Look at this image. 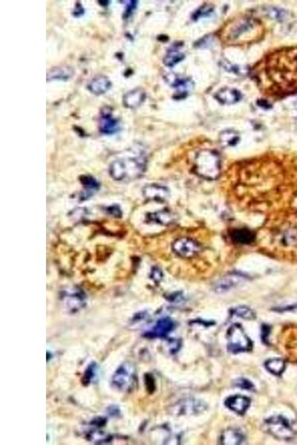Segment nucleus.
Here are the masks:
<instances>
[{
    "label": "nucleus",
    "instance_id": "nucleus-4",
    "mask_svg": "<svg viewBox=\"0 0 297 445\" xmlns=\"http://www.w3.org/2000/svg\"><path fill=\"white\" fill-rule=\"evenodd\" d=\"M195 169L201 177L208 180H215L221 173V161L216 152L202 150L198 152L195 159Z\"/></svg>",
    "mask_w": 297,
    "mask_h": 445
},
{
    "label": "nucleus",
    "instance_id": "nucleus-6",
    "mask_svg": "<svg viewBox=\"0 0 297 445\" xmlns=\"http://www.w3.org/2000/svg\"><path fill=\"white\" fill-rule=\"evenodd\" d=\"M266 424L269 433L277 439L289 440L295 436V430L289 421L284 417H272L266 421Z\"/></svg>",
    "mask_w": 297,
    "mask_h": 445
},
{
    "label": "nucleus",
    "instance_id": "nucleus-10",
    "mask_svg": "<svg viewBox=\"0 0 297 445\" xmlns=\"http://www.w3.org/2000/svg\"><path fill=\"white\" fill-rule=\"evenodd\" d=\"M245 280V277L238 273H233L220 279L215 284L214 289L217 292H224L235 287Z\"/></svg>",
    "mask_w": 297,
    "mask_h": 445
},
{
    "label": "nucleus",
    "instance_id": "nucleus-32",
    "mask_svg": "<svg viewBox=\"0 0 297 445\" xmlns=\"http://www.w3.org/2000/svg\"><path fill=\"white\" fill-rule=\"evenodd\" d=\"M98 2L99 3H100V5H102V6L106 7L107 6V5H109V2H109V1H106H106H99Z\"/></svg>",
    "mask_w": 297,
    "mask_h": 445
},
{
    "label": "nucleus",
    "instance_id": "nucleus-29",
    "mask_svg": "<svg viewBox=\"0 0 297 445\" xmlns=\"http://www.w3.org/2000/svg\"><path fill=\"white\" fill-rule=\"evenodd\" d=\"M235 385H237L238 388H242V389H250L251 388H253V385H252L251 382H249V381L246 380V379H240L236 381Z\"/></svg>",
    "mask_w": 297,
    "mask_h": 445
},
{
    "label": "nucleus",
    "instance_id": "nucleus-7",
    "mask_svg": "<svg viewBox=\"0 0 297 445\" xmlns=\"http://www.w3.org/2000/svg\"><path fill=\"white\" fill-rule=\"evenodd\" d=\"M173 249L180 257H191L199 251V247L193 240L182 238L173 243Z\"/></svg>",
    "mask_w": 297,
    "mask_h": 445
},
{
    "label": "nucleus",
    "instance_id": "nucleus-27",
    "mask_svg": "<svg viewBox=\"0 0 297 445\" xmlns=\"http://www.w3.org/2000/svg\"><path fill=\"white\" fill-rule=\"evenodd\" d=\"M129 3L126 4V8H125L124 14H123V18L128 19L132 14L138 6V1H129Z\"/></svg>",
    "mask_w": 297,
    "mask_h": 445
},
{
    "label": "nucleus",
    "instance_id": "nucleus-5",
    "mask_svg": "<svg viewBox=\"0 0 297 445\" xmlns=\"http://www.w3.org/2000/svg\"><path fill=\"white\" fill-rule=\"evenodd\" d=\"M228 350L233 353L250 351L252 342L238 324H234L228 332Z\"/></svg>",
    "mask_w": 297,
    "mask_h": 445
},
{
    "label": "nucleus",
    "instance_id": "nucleus-9",
    "mask_svg": "<svg viewBox=\"0 0 297 445\" xmlns=\"http://www.w3.org/2000/svg\"><path fill=\"white\" fill-rule=\"evenodd\" d=\"M143 195L148 200L163 202L167 200L170 192L165 187L158 184L148 185L143 190Z\"/></svg>",
    "mask_w": 297,
    "mask_h": 445
},
{
    "label": "nucleus",
    "instance_id": "nucleus-14",
    "mask_svg": "<svg viewBox=\"0 0 297 445\" xmlns=\"http://www.w3.org/2000/svg\"><path fill=\"white\" fill-rule=\"evenodd\" d=\"M111 82L109 78L105 76L94 78L88 85V89L95 95L106 93L111 88Z\"/></svg>",
    "mask_w": 297,
    "mask_h": 445
},
{
    "label": "nucleus",
    "instance_id": "nucleus-20",
    "mask_svg": "<svg viewBox=\"0 0 297 445\" xmlns=\"http://www.w3.org/2000/svg\"><path fill=\"white\" fill-rule=\"evenodd\" d=\"M239 139L238 133L232 130L225 131L219 137L220 142L224 146H234L239 142Z\"/></svg>",
    "mask_w": 297,
    "mask_h": 445
},
{
    "label": "nucleus",
    "instance_id": "nucleus-24",
    "mask_svg": "<svg viewBox=\"0 0 297 445\" xmlns=\"http://www.w3.org/2000/svg\"><path fill=\"white\" fill-rule=\"evenodd\" d=\"M173 87L178 90V92L184 93L187 92L189 89L192 88V82L189 80L180 79V78H176L172 84Z\"/></svg>",
    "mask_w": 297,
    "mask_h": 445
},
{
    "label": "nucleus",
    "instance_id": "nucleus-12",
    "mask_svg": "<svg viewBox=\"0 0 297 445\" xmlns=\"http://www.w3.org/2000/svg\"><path fill=\"white\" fill-rule=\"evenodd\" d=\"M146 98V93L141 88L129 91L123 96V105L129 109H135L141 106Z\"/></svg>",
    "mask_w": 297,
    "mask_h": 445
},
{
    "label": "nucleus",
    "instance_id": "nucleus-30",
    "mask_svg": "<svg viewBox=\"0 0 297 445\" xmlns=\"http://www.w3.org/2000/svg\"><path fill=\"white\" fill-rule=\"evenodd\" d=\"M162 277L163 274L161 270L158 269V267H154V268L152 269V271H151V278H152L155 281L158 282L162 279Z\"/></svg>",
    "mask_w": 297,
    "mask_h": 445
},
{
    "label": "nucleus",
    "instance_id": "nucleus-23",
    "mask_svg": "<svg viewBox=\"0 0 297 445\" xmlns=\"http://www.w3.org/2000/svg\"><path fill=\"white\" fill-rule=\"evenodd\" d=\"M266 366L267 370L276 376H280L285 369V363L282 359H270L267 361Z\"/></svg>",
    "mask_w": 297,
    "mask_h": 445
},
{
    "label": "nucleus",
    "instance_id": "nucleus-28",
    "mask_svg": "<svg viewBox=\"0 0 297 445\" xmlns=\"http://www.w3.org/2000/svg\"><path fill=\"white\" fill-rule=\"evenodd\" d=\"M106 212L112 216L115 217V218H121L122 215H123L120 206L117 204L111 205V206H108L106 208Z\"/></svg>",
    "mask_w": 297,
    "mask_h": 445
},
{
    "label": "nucleus",
    "instance_id": "nucleus-3",
    "mask_svg": "<svg viewBox=\"0 0 297 445\" xmlns=\"http://www.w3.org/2000/svg\"><path fill=\"white\" fill-rule=\"evenodd\" d=\"M146 165L147 161L144 155L119 159L112 163L109 167V174L118 181L133 180L144 174Z\"/></svg>",
    "mask_w": 297,
    "mask_h": 445
},
{
    "label": "nucleus",
    "instance_id": "nucleus-2",
    "mask_svg": "<svg viewBox=\"0 0 297 445\" xmlns=\"http://www.w3.org/2000/svg\"><path fill=\"white\" fill-rule=\"evenodd\" d=\"M228 43L242 44L256 40L262 33V26L252 18H240L230 23L223 32Z\"/></svg>",
    "mask_w": 297,
    "mask_h": 445
},
{
    "label": "nucleus",
    "instance_id": "nucleus-16",
    "mask_svg": "<svg viewBox=\"0 0 297 445\" xmlns=\"http://www.w3.org/2000/svg\"><path fill=\"white\" fill-rule=\"evenodd\" d=\"M174 324L170 318H163L157 323L156 326L154 327L152 333L149 334V336L155 338H164L172 331Z\"/></svg>",
    "mask_w": 297,
    "mask_h": 445
},
{
    "label": "nucleus",
    "instance_id": "nucleus-22",
    "mask_svg": "<svg viewBox=\"0 0 297 445\" xmlns=\"http://www.w3.org/2000/svg\"><path fill=\"white\" fill-rule=\"evenodd\" d=\"M233 238L237 243L247 244L251 243L254 239V235L248 229H237L233 232Z\"/></svg>",
    "mask_w": 297,
    "mask_h": 445
},
{
    "label": "nucleus",
    "instance_id": "nucleus-18",
    "mask_svg": "<svg viewBox=\"0 0 297 445\" xmlns=\"http://www.w3.org/2000/svg\"><path fill=\"white\" fill-rule=\"evenodd\" d=\"M149 222H155L158 224L169 225L175 221V216L172 212L167 210L151 213L147 217Z\"/></svg>",
    "mask_w": 297,
    "mask_h": 445
},
{
    "label": "nucleus",
    "instance_id": "nucleus-31",
    "mask_svg": "<svg viewBox=\"0 0 297 445\" xmlns=\"http://www.w3.org/2000/svg\"><path fill=\"white\" fill-rule=\"evenodd\" d=\"M84 13H85V11H84V7L82 6V5L80 2H77L76 6H75L72 12L73 16L75 17H81V16L84 15Z\"/></svg>",
    "mask_w": 297,
    "mask_h": 445
},
{
    "label": "nucleus",
    "instance_id": "nucleus-26",
    "mask_svg": "<svg viewBox=\"0 0 297 445\" xmlns=\"http://www.w3.org/2000/svg\"><path fill=\"white\" fill-rule=\"evenodd\" d=\"M129 373H127L126 369H119L118 371L117 374L115 376V384L118 385L119 388H122V387H126V384H127L128 379H129Z\"/></svg>",
    "mask_w": 297,
    "mask_h": 445
},
{
    "label": "nucleus",
    "instance_id": "nucleus-1",
    "mask_svg": "<svg viewBox=\"0 0 297 445\" xmlns=\"http://www.w3.org/2000/svg\"><path fill=\"white\" fill-rule=\"evenodd\" d=\"M266 69L281 92L297 91V49L278 52L270 58Z\"/></svg>",
    "mask_w": 297,
    "mask_h": 445
},
{
    "label": "nucleus",
    "instance_id": "nucleus-17",
    "mask_svg": "<svg viewBox=\"0 0 297 445\" xmlns=\"http://www.w3.org/2000/svg\"><path fill=\"white\" fill-rule=\"evenodd\" d=\"M244 441V436L241 432L235 429L225 430L221 436V443L225 445H240Z\"/></svg>",
    "mask_w": 297,
    "mask_h": 445
},
{
    "label": "nucleus",
    "instance_id": "nucleus-21",
    "mask_svg": "<svg viewBox=\"0 0 297 445\" xmlns=\"http://www.w3.org/2000/svg\"><path fill=\"white\" fill-rule=\"evenodd\" d=\"M183 54L178 52V49H172L167 52V55L164 56V64L166 66L173 67L183 60Z\"/></svg>",
    "mask_w": 297,
    "mask_h": 445
},
{
    "label": "nucleus",
    "instance_id": "nucleus-25",
    "mask_svg": "<svg viewBox=\"0 0 297 445\" xmlns=\"http://www.w3.org/2000/svg\"><path fill=\"white\" fill-rule=\"evenodd\" d=\"M234 315L244 319L252 320L255 318V314L250 308L247 306H238L234 309Z\"/></svg>",
    "mask_w": 297,
    "mask_h": 445
},
{
    "label": "nucleus",
    "instance_id": "nucleus-15",
    "mask_svg": "<svg viewBox=\"0 0 297 445\" xmlns=\"http://www.w3.org/2000/svg\"><path fill=\"white\" fill-rule=\"evenodd\" d=\"M215 99L222 104H234L241 100L239 91L232 88H224L215 94Z\"/></svg>",
    "mask_w": 297,
    "mask_h": 445
},
{
    "label": "nucleus",
    "instance_id": "nucleus-19",
    "mask_svg": "<svg viewBox=\"0 0 297 445\" xmlns=\"http://www.w3.org/2000/svg\"><path fill=\"white\" fill-rule=\"evenodd\" d=\"M72 74L73 71L71 68L65 66L56 67L47 73V81H51L53 80L66 81L72 76Z\"/></svg>",
    "mask_w": 297,
    "mask_h": 445
},
{
    "label": "nucleus",
    "instance_id": "nucleus-8",
    "mask_svg": "<svg viewBox=\"0 0 297 445\" xmlns=\"http://www.w3.org/2000/svg\"><path fill=\"white\" fill-rule=\"evenodd\" d=\"M99 129L101 133L109 135L117 133L120 129L119 120L113 117L108 108L102 110Z\"/></svg>",
    "mask_w": 297,
    "mask_h": 445
},
{
    "label": "nucleus",
    "instance_id": "nucleus-11",
    "mask_svg": "<svg viewBox=\"0 0 297 445\" xmlns=\"http://www.w3.org/2000/svg\"><path fill=\"white\" fill-rule=\"evenodd\" d=\"M250 404V401L248 398L238 395L229 397L225 402L229 409L240 415H242L247 411Z\"/></svg>",
    "mask_w": 297,
    "mask_h": 445
},
{
    "label": "nucleus",
    "instance_id": "nucleus-13",
    "mask_svg": "<svg viewBox=\"0 0 297 445\" xmlns=\"http://www.w3.org/2000/svg\"><path fill=\"white\" fill-rule=\"evenodd\" d=\"M84 186V193H81V200H87L100 189V183L91 175H82L80 178Z\"/></svg>",
    "mask_w": 297,
    "mask_h": 445
}]
</instances>
